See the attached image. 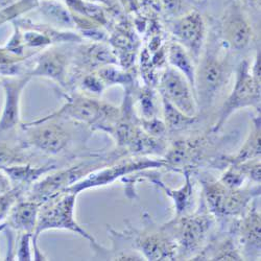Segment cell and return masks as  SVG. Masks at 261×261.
Returning a JSON list of instances; mask_svg holds the SVG:
<instances>
[{
    "instance_id": "obj_23",
    "label": "cell",
    "mask_w": 261,
    "mask_h": 261,
    "mask_svg": "<svg viewBox=\"0 0 261 261\" xmlns=\"http://www.w3.org/2000/svg\"><path fill=\"white\" fill-rule=\"evenodd\" d=\"M64 62L60 56L47 55L43 57L35 70V74L44 75L62 82L64 77Z\"/></svg>"
},
{
    "instance_id": "obj_15",
    "label": "cell",
    "mask_w": 261,
    "mask_h": 261,
    "mask_svg": "<svg viewBox=\"0 0 261 261\" xmlns=\"http://www.w3.org/2000/svg\"><path fill=\"white\" fill-rule=\"evenodd\" d=\"M192 260H244L235 242V238L227 229L215 230L206 246Z\"/></svg>"
},
{
    "instance_id": "obj_30",
    "label": "cell",
    "mask_w": 261,
    "mask_h": 261,
    "mask_svg": "<svg viewBox=\"0 0 261 261\" xmlns=\"http://www.w3.org/2000/svg\"><path fill=\"white\" fill-rule=\"evenodd\" d=\"M102 76L110 83H125L127 86L132 85L133 83V79L129 74L122 73L114 69H106L102 73Z\"/></svg>"
},
{
    "instance_id": "obj_27",
    "label": "cell",
    "mask_w": 261,
    "mask_h": 261,
    "mask_svg": "<svg viewBox=\"0 0 261 261\" xmlns=\"http://www.w3.org/2000/svg\"><path fill=\"white\" fill-rule=\"evenodd\" d=\"M140 119L141 127L143 128L144 132L153 137L157 138H166L168 132L166 125L163 120L159 119L158 117L150 118V119Z\"/></svg>"
},
{
    "instance_id": "obj_5",
    "label": "cell",
    "mask_w": 261,
    "mask_h": 261,
    "mask_svg": "<svg viewBox=\"0 0 261 261\" xmlns=\"http://www.w3.org/2000/svg\"><path fill=\"white\" fill-rule=\"evenodd\" d=\"M245 108H254L256 111H260V80L252 74L251 64L248 60L242 61L236 67L232 91L224 101L211 132L220 133L229 118Z\"/></svg>"
},
{
    "instance_id": "obj_35",
    "label": "cell",
    "mask_w": 261,
    "mask_h": 261,
    "mask_svg": "<svg viewBox=\"0 0 261 261\" xmlns=\"http://www.w3.org/2000/svg\"><path fill=\"white\" fill-rule=\"evenodd\" d=\"M10 190V182L9 180L0 173V194H4L6 192H9Z\"/></svg>"
},
{
    "instance_id": "obj_26",
    "label": "cell",
    "mask_w": 261,
    "mask_h": 261,
    "mask_svg": "<svg viewBox=\"0 0 261 261\" xmlns=\"http://www.w3.org/2000/svg\"><path fill=\"white\" fill-rule=\"evenodd\" d=\"M225 186L233 189L242 188L247 181L244 173L235 165H228L219 179Z\"/></svg>"
},
{
    "instance_id": "obj_21",
    "label": "cell",
    "mask_w": 261,
    "mask_h": 261,
    "mask_svg": "<svg viewBox=\"0 0 261 261\" xmlns=\"http://www.w3.org/2000/svg\"><path fill=\"white\" fill-rule=\"evenodd\" d=\"M161 101L163 106V121L166 125L168 134L183 132V130L190 128L198 121L199 116H187L166 99L161 98Z\"/></svg>"
},
{
    "instance_id": "obj_19",
    "label": "cell",
    "mask_w": 261,
    "mask_h": 261,
    "mask_svg": "<svg viewBox=\"0 0 261 261\" xmlns=\"http://www.w3.org/2000/svg\"><path fill=\"white\" fill-rule=\"evenodd\" d=\"M111 108L101 107L96 101L80 98L67 106L60 112V115L69 116L71 118L85 121V122H95L100 119V117L105 118L107 115V111L110 110Z\"/></svg>"
},
{
    "instance_id": "obj_20",
    "label": "cell",
    "mask_w": 261,
    "mask_h": 261,
    "mask_svg": "<svg viewBox=\"0 0 261 261\" xmlns=\"http://www.w3.org/2000/svg\"><path fill=\"white\" fill-rule=\"evenodd\" d=\"M166 58H167L169 66L177 69L183 75H185L194 90L195 70H197V65H195V63L193 62L192 58L187 53V50L182 45H180L178 42L172 40L170 41V43L167 46Z\"/></svg>"
},
{
    "instance_id": "obj_9",
    "label": "cell",
    "mask_w": 261,
    "mask_h": 261,
    "mask_svg": "<svg viewBox=\"0 0 261 261\" xmlns=\"http://www.w3.org/2000/svg\"><path fill=\"white\" fill-rule=\"evenodd\" d=\"M158 90L161 98L187 116H199V109L192 86L185 75L171 66L164 69L159 77Z\"/></svg>"
},
{
    "instance_id": "obj_1",
    "label": "cell",
    "mask_w": 261,
    "mask_h": 261,
    "mask_svg": "<svg viewBox=\"0 0 261 261\" xmlns=\"http://www.w3.org/2000/svg\"><path fill=\"white\" fill-rule=\"evenodd\" d=\"M230 49L226 46L221 36H213L206 40L201 58L195 70L194 91L200 112L208 111L217 95L228 84L232 74L229 62Z\"/></svg>"
},
{
    "instance_id": "obj_16",
    "label": "cell",
    "mask_w": 261,
    "mask_h": 261,
    "mask_svg": "<svg viewBox=\"0 0 261 261\" xmlns=\"http://www.w3.org/2000/svg\"><path fill=\"white\" fill-rule=\"evenodd\" d=\"M69 138V134L62 126L46 124L33 130L30 136V143L41 151L57 155L67 146Z\"/></svg>"
},
{
    "instance_id": "obj_22",
    "label": "cell",
    "mask_w": 261,
    "mask_h": 261,
    "mask_svg": "<svg viewBox=\"0 0 261 261\" xmlns=\"http://www.w3.org/2000/svg\"><path fill=\"white\" fill-rule=\"evenodd\" d=\"M23 85H24L23 83L21 85H12V84L9 85L7 89V92H8L7 105L3 115V119L0 121V130L10 129L14 127L15 124L18 122L19 95H20V90L22 88Z\"/></svg>"
},
{
    "instance_id": "obj_28",
    "label": "cell",
    "mask_w": 261,
    "mask_h": 261,
    "mask_svg": "<svg viewBox=\"0 0 261 261\" xmlns=\"http://www.w3.org/2000/svg\"><path fill=\"white\" fill-rule=\"evenodd\" d=\"M235 166L244 173L247 180L251 181L255 185H260V158L235 164Z\"/></svg>"
},
{
    "instance_id": "obj_18",
    "label": "cell",
    "mask_w": 261,
    "mask_h": 261,
    "mask_svg": "<svg viewBox=\"0 0 261 261\" xmlns=\"http://www.w3.org/2000/svg\"><path fill=\"white\" fill-rule=\"evenodd\" d=\"M40 205V203L34 200L17 204L12 209L9 216L10 226L16 230L23 231V233H31L34 235Z\"/></svg>"
},
{
    "instance_id": "obj_17",
    "label": "cell",
    "mask_w": 261,
    "mask_h": 261,
    "mask_svg": "<svg viewBox=\"0 0 261 261\" xmlns=\"http://www.w3.org/2000/svg\"><path fill=\"white\" fill-rule=\"evenodd\" d=\"M251 130L246 138L242 147L237 150L234 155H224V163L227 167L228 165H235L243 163L252 159L260 158L261 146H260V112H257L256 115L252 117Z\"/></svg>"
},
{
    "instance_id": "obj_3",
    "label": "cell",
    "mask_w": 261,
    "mask_h": 261,
    "mask_svg": "<svg viewBox=\"0 0 261 261\" xmlns=\"http://www.w3.org/2000/svg\"><path fill=\"white\" fill-rule=\"evenodd\" d=\"M163 226L177 246V260H192L208 243L217 222L200 195L199 206L193 212L173 216Z\"/></svg>"
},
{
    "instance_id": "obj_29",
    "label": "cell",
    "mask_w": 261,
    "mask_h": 261,
    "mask_svg": "<svg viewBox=\"0 0 261 261\" xmlns=\"http://www.w3.org/2000/svg\"><path fill=\"white\" fill-rule=\"evenodd\" d=\"M31 238H33V234L23 233L21 237L19 245L17 257L18 260H32V252H31Z\"/></svg>"
},
{
    "instance_id": "obj_8",
    "label": "cell",
    "mask_w": 261,
    "mask_h": 261,
    "mask_svg": "<svg viewBox=\"0 0 261 261\" xmlns=\"http://www.w3.org/2000/svg\"><path fill=\"white\" fill-rule=\"evenodd\" d=\"M259 199L260 197L254 199L241 217L222 227L229 230L235 238L244 260H260L261 215Z\"/></svg>"
},
{
    "instance_id": "obj_12",
    "label": "cell",
    "mask_w": 261,
    "mask_h": 261,
    "mask_svg": "<svg viewBox=\"0 0 261 261\" xmlns=\"http://www.w3.org/2000/svg\"><path fill=\"white\" fill-rule=\"evenodd\" d=\"M101 160H90L76 164L68 169H64L48 176L34 187V200L42 204L54 195L66 190L73 184L86 178L89 173L97 170L101 166Z\"/></svg>"
},
{
    "instance_id": "obj_13",
    "label": "cell",
    "mask_w": 261,
    "mask_h": 261,
    "mask_svg": "<svg viewBox=\"0 0 261 261\" xmlns=\"http://www.w3.org/2000/svg\"><path fill=\"white\" fill-rule=\"evenodd\" d=\"M221 39L233 51L246 50L252 42V27L242 9L232 5L225 14L221 29Z\"/></svg>"
},
{
    "instance_id": "obj_25",
    "label": "cell",
    "mask_w": 261,
    "mask_h": 261,
    "mask_svg": "<svg viewBox=\"0 0 261 261\" xmlns=\"http://www.w3.org/2000/svg\"><path fill=\"white\" fill-rule=\"evenodd\" d=\"M139 109H140V118L150 119L158 117L157 109V96L154 89L149 86H145L140 90L139 93Z\"/></svg>"
},
{
    "instance_id": "obj_10",
    "label": "cell",
    "mask_w": 261,
    "mask_h": 261,
    "mask_svg": "<svg viewBox=\"0 0 261 261\" xmlns=\"http://www.w3.org/2000/svg\"><path fill=\"white\" fill-rule=\"evenodd\" d=\"M173 40L182 45L198 64L207 40V27L203 16L192 11L176 18L169 27Z\"/></svg>"
},
{
    "instance_id": "obj_11",
    "label": "cell",
    "mask_w": 261,
    "mask_h": 261,
    "mask_svg": "<svg viewBox=\"0 0 261 261\" xmlns=\"http://www.w3.org/2000/svg\"><path fill=\"white\" fill-rule=\"evenodd\" d=\"M185 181L183 185L177 189H171L167 187L161 181V173L157 169H145L140 170L139 178L140 181H147L164 191V193L172 201L173 209H175V215L181 216L189 214L198 208L200 203V194L195 190V177L193 171L185 170L183 172Z\"/></svg>"
},
{
    "instance_id": "obj_33",
    "label": "cell",
    "mask_w": 261,
    "mask_h": 261,
    "mask_svg": "<svg viewBox=\"0 0 261 261\" xmlns=\"http://www.w3.org/2000/svg\"><path fill=\"white\" fill-rule=\"evenodd\" d=\"M85 86L88 88L90 91L99 93L102 90V85L99 81H97L95 77H88L85 81Z\"/></svg>"
},
{
    "instance_id": "obj_24",
    "label": "cell",
    "mask_w": 261,
    "mask_h": 261,
    "mask_svg": "<svg viewBox=\"0 0 261 261\" xmlns=\"http://www.w3.org/2000/svg\"><path fill=\"white\" fill-rule=\"evenodd\" d=\"M56 169V165L47 164L40 167H31V166H22V167H13L8 170L10 176L16 182L22 184H31L39 179L44 173Z\"/></svg>"
},
{
    "instance_id": "obj_7",
    "label": "cell",
    "mask_w": 261,
    "mask_h": 261,
    "mask_svg": "<svg viewBox=\"0 0 261 261\" xmlns=\"http://www.w3.org/2000/svg\"><path fill=\"white\" fill-rule=\"evenodd\" d=\"M163 168L168 170L167 163L163 158L154 159L148 156L128 157L127 159H121L118 163H115L110 167H101L100 169L89 173L86 178L73 184L66 190L79 194L81 191L86 189L111 184L117 179H121L136 171Z\"/></svg>"
},
{
    "instance_id": "obj_4",
    "label": "cell",
    "mask_w": 261,
    "mask_h": 261,
    "mask_svg": "<svg viewBox=\"0 0 261 261\" xmlns=\"http://www.w3.org/2000/svg\"><path fill=\"white\" fill-rule=\"evenodd\" d=\"M76 195V193L64 190L40 205L37 226L33 235L36 260H46L43 257L42 253L39 252L36 243L38 236L46 230H69L88 239L89 242H92L95 239L91 234L83 229L75 221L74 208Z\"/></svg>"
},
{
    "instance_id": "obj_14",
    "label": "cell",
    "mask_w": 261,
    "mask_h": 261,
    "mask_svg": "<svg viewBox=\"0 0 261 261\" xmlns=\"http://www.w3.org/2000/svg\"><path fill=\"white\" fill-rule=\"evenodd\" d=\"M126 223V222H125ZM109 237L112 242V248L109 250L100 246L95 239L90 243L94 252V258L98 260H144L142 255L135 249L132 232L128 225L123 231H116L112 227H108Z\"/></svg>"
},
{
    "instance_id": "obj_36",
    "label": "cell",
    "mask_w": 261,
    "mask_h": 261,
    "mask_svg": "<svg viewBox=\"0 0 261 261\" xmlns=\"http://www.w3.org/2000/svg\"><path fill=\"white\" fill-rule=\"evenodd\" d=\"M4 228H5V226H0V231H2Z\"/></svg>"
},
{
    "instance_id": "obj_31",
    "label": "cell",
    "mask_w": 261,
    "mask_h": 261,
    "mask_svg": "<svg viewBox=\"0 0 261 261\" xmlns=\"http://www.w3.org/2000/svg\"><path fill=\"white\" fill-rule=\"evenodd\" d=\"M18 193L6 192L0 195V221L4 220L9 213L12 205L15 203Z\"/></svg>"
},
{
    "instance_id": "obj_34",
    "label": "cell",
    "mask_w": 261,
    "mask_h": 261,
    "mask_svg": "<svg viewBox=\"0 0 261 261\" xmlns=\"http://www.w3.org/2000/svg\"><path fill=\"white\" fill-rule=\"evenodd\" d=\"M164 8L168 13H176L180 6V0H162Z\"/></svg>"
},
{
    "instance_id": "obj_6",
    "label": "cell",
    "mask_w": 261,
    "mask_h": 261,
    "mask_svg": "<svg viewBox=\"0 0 261 261\" xmlns=\"http://www.w3.org/2000/svg\"><path fill=\"white\" fill-rule=\"evenodd\" d=\"M142 227L136 228L126 221L133 236L135 249L144 260L172 261L177 260V246L163 224H157L149 213L143 212Z\"/></svg>"
},
{
    "instance_id": "obj_32",
    "label": "cell",
    "mask_w": 261,
    "mask_h": 261,
    "mask_svg": "<svg viewBox=\"0 0 261 261\" xmlns=\"http://www.w3.org/2000/svg\"><path fill=\"white\" fill-rule=\"evenodd\" d=\"M45 9H46L47 15L51 16V18H54L57 22L70 24V17L68 16L67 12L65 11L63 8H61L60 6L48 5Z\"/></svg>"
},
{
    "instance_id": "obj_2",
    "label": "cell",
    "mask_w": 261,
    "mask_h": 261,
    "mask_svg": "<svg viewBox=\"0 0 261 261\" xmlns=\"http://www.w3.org/2000/svg\"><path fill=\"white\" fill-rule=\"evenodd\" d=\"M193 175L201 186L202 201L220 227L241 217L252 201L260 197V185L233 189L202 171H193Z\"/></svg>"
}]
</instances>
